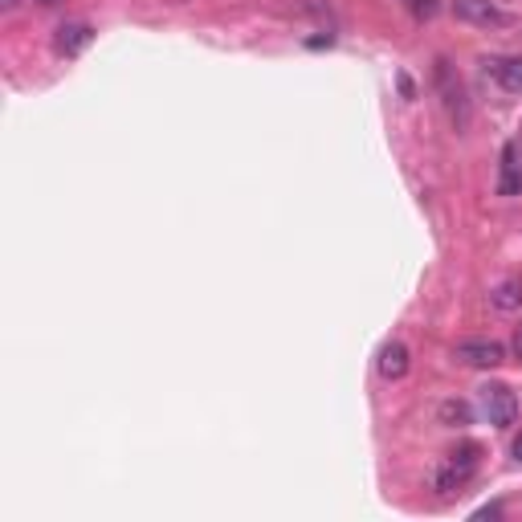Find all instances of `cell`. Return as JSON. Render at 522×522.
I'll return each mask as SVG.
<instances>
[{
    "mask_svg": "<svg viewBox=\"0 0 522 522\" xmlns=\"http://www.w3.org/2000/svg\"><path fill=\"white\" fill-rule=\"evenodd\" d=\"M16 5H21V0H5V8H16Z\"/></svg>",
    "mask_w": 522,
    "mask_h": 522,
    "instance_id": "obj_15",
    "label": "cell"
},
{
    "mask_svg": "<svg viewBox=\"0 0 522 522\" xmlns=\"http://www.w3.org/2000/svg\"><path fill=\"white\" fill-rule=\"evenodd\" d=\"M514 347H518V355H522V331H518V339H514Z\"/></svg>",
    "mask_w": 522,
    "mask_h": 522,
    "instance_id": "obj_14",
    "label": "cell"
},
{
    "mask_svg": "<svg viewBox=\"0 0 522 522\" xmlns=\"http://www.w3.org/2000/svg\"><path fill=\"white\" fill-rule=\"evenodd\" d=\"M478 465H481V449L473 445V440H465L453 453L440 457V465L432 469V489H437V494H453V489H461L465 481L478 473Z\"/></svg>",
    "mask_w": 522,
    "mask_h": 522,
    "instance_id": "obj_2",
    "label": "cell"
},
{
    "mask_svg": "<svg viewBox=\"0 0 522 522\" xmlns=\"http://www.w3.org/2000/svg\"><path fill=\"white\" fill-rule=\"evenodd\" d=\"M453 355L469 367H498L506 363V347L498 339H461L453 347Z\"/></svg>",
    "mask_w": 522,
    "mask_h": 522,
    "instance_id": "obj_5",
    "label": "cell"
},
{
    "mask_svg": "<svg viewBox=\"0 0 522 522\" xmlns=\"http://www.w3.org/2000/svg\"><path fill=\"white\" fill-rule=\"evenodd\" d=\"M498 82H502L510 94H522V57H510V62H498L494 65Z\"/></svg>",
    "mask_w": 522,
    "mask_h": 522,
    "instance_id": "obj_10",
    "label": "cell"
},
{
    "mask_svg": "<svg viewBox=\"0 0 522 522\" xmlns=\"http://www.w3.org/2000/svg\"><path fill=\"white\" fill-rule=\"evenodd\" d=\"M440 420H445V424H469V404H461V400L440 404Z\"/></svg>",
    "mask_w": 522,
    "mask_h": 522,
    "instance_id": "obj_11",
    "label": "cell"
},
{
    "mask_svg": "<svg viewBox=\"0 0 522 522\" xmlns=\"http://www.w3.org/2000/svg\"><path fill=\"white\" fill-rule=\"evenodd\" d=\"M514 457H518V461H522V437L514 440Z\"/></svg>",
    "mask_w": 522,
    "mask_h": 522,
    "instance_id": "obj_13",
    "label": "cell"
},
{
    "mask_svg": "<svg viewBox=\"0 0 522 522\" xmlns=\"http://www.w3.org/2000/svg\"><path fill=\"white\" fill-rule=\"evenodd\" d=\"M489 302H494L498 310H518L522 306V277H506L502 285H494Z\"/></svg>",
    "mask_w": 522,
    "mask_h": 522,
    "instance_id": "obj_8",
    "label": "cell"
},
{
    "mask_svg": "<svg viewBox=\"0 0 522 522\" xmlns=\"http://www.w3.org/2000/svg\"><path fill=\"white\" fill-rule=\"evenodd\" d=\"M408 8H412L416 16H432L437 13V0H408Z\"/></svg>",
    "mask_w": 522,
    "mask_h": 522,
    "instance_id": "obj_12",
    "label": "cell"
},
{
    "mask_svg": "<svg viewBox=\"0 0 522 522\" xmlns=\"http://www.w3.org/2000/svg\"><path fill=\"white\" fill-rule=\"evenodd\" d=\"M453 16L465 24H478V29H506L510 13L498 8L494 0H453Z\"/></svg>",
    "mask_w": 522,
    "mask_h": 522,
    "instance_id": "obj_3",
    "label": "cell"
},
{
    "mask_svg": "<svg viewBox=\"0 0 522 522\" xmlns=\"http://www.w3.org/2000/svg\"><path fill=\"white\" fill-rule=\"evenodd\" d=\"M481 412H486L489 424L506 429V424H514V416H518V400H514V392L506 388V383H486V388H481Z\"/></svg>",
    "mask_w": 522,
    "mask_h": 522,
    "instance_id": "obj_4",
    "label": "cell"
},
{
    "mask_svg": "<svg viewBox=\"0 0 522 522\" xmlns=\"http://www.w3.org/2000/svg\"><path fill=\"white\" fill-rule=\"evenodd\" d=\"M90 37H94V29H90V24H62V29H57V37H53V45H57V53L73 57V53H82V49L90 45Z\"/></svg>",
    "mask_w": 522,
    "mask_h": 522,
    "instance_id": "obj_7",
    "label": "cell"
},
{
    "mask_svg": "<svg viewBox=\"0 0 522 522\" xmlns=\"http://www.w3.org/2000/svg\"><path fill=\"white\" fill-rule=\"evenodd\" d=\"M518 188H522L518 160H514V147H506V151H502V184H498V192H502V196H514Z\"/></svg>",
    "mask_w": 522,
    "mask_h": 522,
    "instance_id": "obj_9",
    "label": "cell"
},
{
    "mask_svg": "<svg viewBox=\"0 0 522 522\" xmlns=\"http://www.w3.org/2000/svg\"><path fill=\"white\" fill-rule=\"evenodd\" d=\"M408 363H412V355H408V347L400 339L383 343L380 347V359H375V367H380L383 380H404L408 375Z\"/></svg>",
    "mask_w": 522,
    "mask_h": 522,
    "instance_id": "obj_6",
    "label": "cell"
},
{
    "mask_svg": "<svg viewBox=\"0 0 522 522\" xmlns=\"http://www.w3.org/2000/svg\"><path fill=\"white\" fill-rule=\"evenodd\" d=\"M432 90H437V98H440V106H445L449 122H453L457 130H469V119H473L469 94H465L461 73H457L445 57H437V65H432Z\"/></svg>",
    "mask_w": 522,
    "mask_h": 522,
    "instance_id": "obj_1",
    "label": "cell"
}]
</instances>
